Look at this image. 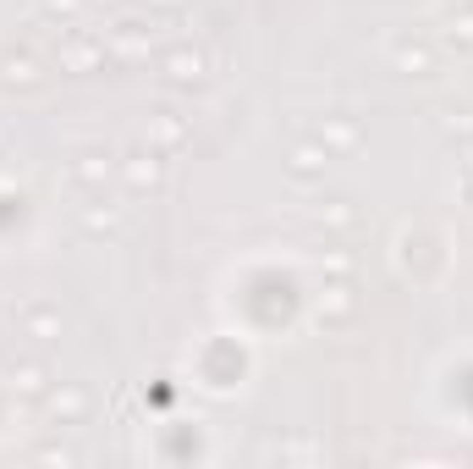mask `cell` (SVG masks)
Listing matches in <instances>:
<instances>
[{
	"mask_svg": "<svg viewBox=\"0 0 473 469\" xmlns=\"http://www.w3.org/2000/svg\"><path fill=\"white\" fill-rule=\"evenodd\" d=\"M171 78H176V83H198V56H193V61L176 56V61H171Z\"/></svg>",
	"mask_w": 473,
	"mask_h": 469,
	"instance_id": "6da1fadb",
	"label": "cell"
}]
</instances>
